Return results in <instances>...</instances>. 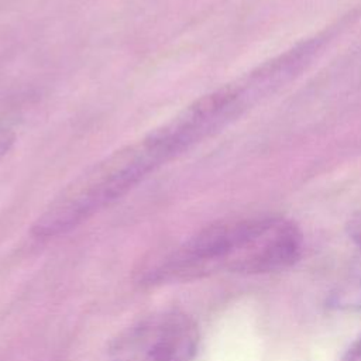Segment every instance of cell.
I'll list each match as a JSON object with an SVG mask.
<instances>
[{
	"label": "cell",
	"mask_w": 361,
	"mask_h": 361,
	"mask_svg": "<svg viewBox=\"0 0 361 361\" xmlns=\"http://www.w3.org/2000/svg\"><path fill=\"white\" fill-rule=\"evenodd\" d=\"M343 361H361V338L351 345Z\"/></svg>",
	"instance_id": "obj_5"
},
{
	"label": "cell",
	"mask_w": 361,
	"mask_h": 361,
	"mask_svg": "<svg viewBox=\"0 0 361 361\" xmlns=\"http://www.w3.org/2000/svg\"><path fill=\"white\" fill-rule=\"evenodd\" d=\"M166 161L144 137L111 152L72 180L34 224L37 235L65 233L104 209Z\"/></svg>",
	"instance_id": "obj_2"
},
{
	"label": "cell",
	"mask_w": 361,
	"mask_h": 361,
	"mask_svg": "<svg viewBox=\"0 0 361 361\" xmlns=\"http://www.w3.org/2000/svg\"><path fill=\"white\" fill-rule=\"evenodd\" d=\"M347 233L353 243L360 248L361 251V210L354 213L348 221H347Z\"/></svg>",
	"instance_id": "obj_4"
},
{
	"label": "cell",
	"mask_w": 361,
	"mask_h": 361,
	"mask_svg": "<svg viewBox=\"0 0 361 361\" xmlns=\"http://www.w3.org/2000/svg\"><path fill=\"white\" fill-rule=\"evenodd\" d=\"M199 345L195 320L179 310H164L120 333L109 361H193Z\"/></svg>",
	"instance_id": "obj_3"
},
{
	"label": "cell",
	"mask_w": 361,
	"mask_h": 361,
	"mask_svg": "<svg viewBox=\"0 0 361 361\" xmlns=\"http://www.w3.org/2000/svg\"><path fill=\"white\" fill-rule=\"evenodd\" d=\"M303 237L283 217H255L213 224L185 248L186 261L243 274H267L290 267L300 257Z\"/></svg>",
	"instance_id": "obj_1"
}]
</instances>
